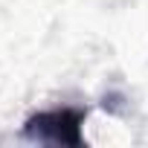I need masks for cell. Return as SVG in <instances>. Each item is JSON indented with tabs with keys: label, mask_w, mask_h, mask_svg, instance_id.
<instances>
[{
	"label": "cell",
	"mask_w": 148,
	"mask_h": 148,
	"mask_svg": "<svg viewBox=\"0 0 148 148\" xmlns=\"http://www.w3.org/2000/svg\"><path fill=\"white\" fill-rule=\"evenodd\" d=\"M82 113L79 110H47L29 119V134L41 136L47 142H61V145H79L82 142Z\"/></svg>",
	"instance_id": "cell-1"
}]
</instances>
